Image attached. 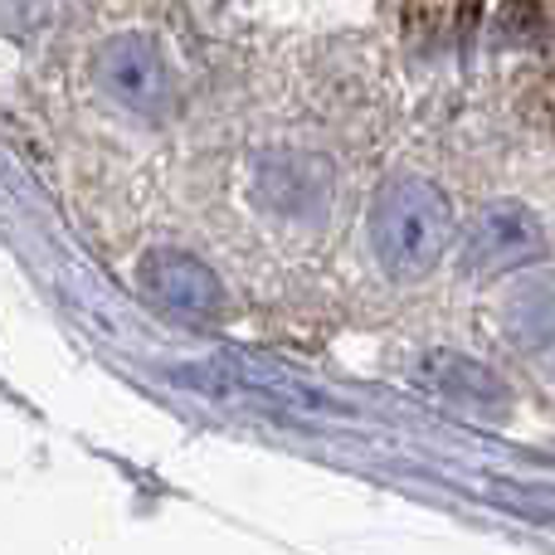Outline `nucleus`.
<instances>
[{"instance_id": "nucleus-1", "label": "nucleus", "mask_w": 555, "mask_h": 555, "mask_svg": "<svg viewBox=\"0 0 555 555\" xmlns=\"http://www.w3.org/2000/svg\"><path fill=\"white\" fill-rule=\"evenodd\" d=\"M453 205L424 176H395L371 201V254L395 283H420L449 259Z\"/></svg>"}, {"instance_id": "nucleus-2", "label": "nucleus", "mask_w": 555, "mask_h": 555, "mask_svg": "<svg viewBox=\"0 0 555 555\" xmlns=\"http://www.w3.org/2000/svg\"><path fill=\"white\" fill-rule=\"evenodd\" d=\"M551 254V240L541 220L517 201H492L463 230V269L478 278H502L531 269Z\"/></svg>"}, {"instance_id": "nucleus-3", "label": "nucleus", "mask_w": 555, "mask_h": 555, "mask_svg": "<svg viewBox=\"0 0 555 555\" xmlns=\"http://www.w3.org/2000/svg\"><path fill=\"white\" fill-rule=\"evenodd\" d=\"M142 283L166 312L191 317V322H205V317H215L224 307L220 278L205 269L201 259H191V254H152Z\"/></svg>"}, {"instance_id": "nucleus-4", "label": "nucleus", "mask_w": 555, "mask_h": 555, "mask_svg": "<svg viewBox=\"0 0 555 555\" xmlns=\"http://www.w3.org/2000/svg\"><path fill=\"white\" fill-rule=\"evenodd\" d=\"M107 88H113L117 103H127L132 113H146V117L166 113V98H171L166 64L142 39H117L107 49Z\"/></svg>"}, {"instance_id": "nucleus-5", "label": "nucleus", "mask_w": 555, "mask_h": 555, "mask_svg": "<svg viewBox=\"0 0 555 555\" xmlns=\"http://www.w3.org/2000/svg\"><path fill=\"white\" fill-rule=\"evenodd\" d=\"M414 380H420L424 390H434L439 400L463 404V410H502V404H507V390H502L498 375L459 351H429L420 361Z\"/></svg>"}, {"instance_id": "nucleus-6", "label": "nucleus", "mask_w": 555, "mask_h": 555, "mask_svg": "<svg viewBox=\"0 0 555 555\" xmlns=\"http://www.w3.org/2000/svg\"><path fill=\"white\" fill-rule=\"evenodd\" d=\"M507 336L546 380H555V283H537L531 293L512 297Z\"/></svg>"}]
</instances>
